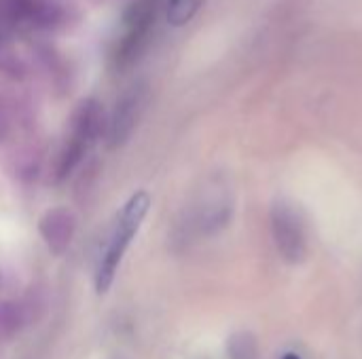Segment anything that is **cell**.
I'll list each match as a JSON object with an SVG mask.
<instances>
[{
  "label": "cell",
  "instance_id": "3",
  "mask_svg": "<svg viewBox=\"0 0 362 359\" xmlns=\"http://www.w3.org/2000/svg\"><path fill=\"white\" fill-rule=\"evenodd\" d=\"M98 108L95 104H85L76 116V123H74V129H72V135L66 144V150L62 154V165H59V174H68L76 163L78 159L83 157V152L87 150V146L91 144L95 131H98Z\"/></svg>",
  "mask_w": 362,
  "mask_h": 359
},
{
  "label": "cell",
  "instance_id": "6",
  "mask_svg": "<svg viewBox=\"0 0 362 359\" xmlns=\"http://www.w3.org/2000/svg\"><path fill=\"white\" fill-rule=\"evenodd\" d=\"M259 345L257 339L248 332H240L229 341V359H257Z\"/></svg>",
  "mask_w": 362,
  "mask_h": 359
},
{
  "label": "cell",
  "instance_id": "4",
  "mask_svg": "<svg viewBox=\"0 0 362 359\" xmlns=\"http://www.w3.org/2000/svg\"><path fill=\"white\" fill-rule=\"evenodd\" d=\"M140 108H142V93L138 89L127 93V97L117 106V112L110 123V144L112 146H119L127 140L132 127L136 125Z\"/></svg>",
  "mask_w": 362,
  "mask_h": 359
},
{
  "label": "cell",
  "instance_id": "1",
  "mask_svg": "<svg viewBox=\"0 0 362 359\" xmlns=\"http://www.w3.org/2000/svg\"><path fill=\"white\" fill-rule=\"evenodd\" d=\"M151 199L146 193H136L121 209V214L117 216L108 239L104 243V250L98 258V267H95V290L100 294H104L117 275V269L123 260V254L127 250V245L132 243V237L138 233L146 212H148Z\"/></svg>",
  "mask_w": 362,
  "mask_h": 359
},
{
  "label": "cell",
  "instance_id": "5",
  "mask_svg": "<svg viewBox=\"0 0 362 359\" xmlns=\"http://www.w3.org/2000/svg\"><path fill=\"white\" fill-rule=\"evenodd\" d=\"M206 0H165V19L170 25L174 28H180L185 23H189L197 13L199 8L204 6Z\"/></svg>",
  "mask_w": 362,
  "mask_h": 359
},
{
  "label": "cell",
  "instance_id": "2",
  "mask_svg": "<svg viewBox=\"0 0 362 359\" xmlns=\"http://www.w3.org/2000/svg\"><path fill=\"white\" fill-rule=\"evenodd\" d=\"M272 237L280 258L288 264H301L308 258V231L295 203L278 199L272 205Z\"/></svg>",
  "mask_w": 362,
  "mask_h": 359
},
{
  "label": "cell",
  "instance_id": "7",
  "mask_svg": "<svg viewBox=\"0 0 362 359\" xmlns=\"http://www.w3.org/2000/svg\"><path fill=\"white\" fill-rule=\"evenodd\" d=\"M282 359H301V358H299L297 353H286V355H284Z\"/></svg>",
  "mask_w": 362,
  "mask_h": 359
}]
</instances>
